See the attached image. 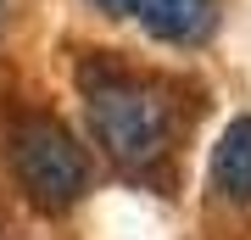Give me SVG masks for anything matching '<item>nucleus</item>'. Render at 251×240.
I'll return each mask as SVG.
<instances>
[{"mask_svg":"<svg viewBox=\"0 0 251 240\" xmlns=\"http://www.w3.org/2000/svg\"><path fill=\"white\" fill-rule=\"evenodd\" d=\"M212 190L224 201H251V117H234L212 151Z\"/></svg>","mask_w":251,"mask_h":240,"instance_id":"4","label":"nucleus"},{"mask_svg":"<svg viewBox=\"0 0 251 240\" xmlns=\"http://www.w3.org/2000/svg\"><path fill=\"white\" fill-rule=\"evenodd\" d=\"M78 101H84L95 145L117 168L151 173V168H162L173 157L184 107H179V89L162 79V73L128 67L117 56L95 51V56L78 62Z\"/></svg>","mask_w":251,"mask_h":240,"instance_id":"1","label":"nucleus"},{"mask_svg":"<svg viewBox=\"0 0 251 240\" xmlns=\"http://www.w3.org/2000/svg\"><path fill=\"white\" fill-rule=\"evenodd\" d=\"M112 17H134L162 45H206L218 28V0H90Z\"/></svg>","mask_w":251,"mask_h":240,"instance_id":"3","label":"nucleus"},{"mask_svg":"<svg viewBox=\"0 0 251 240\" xmlns=\"http://www.w3.org/2000/svg\"><path fill=\"white\" fill-rule=\"evenodd\" d=\"M11 173H17L23 196L34 207H45V213H62L73 207L90 190V151L78 145V134L67 123H56L45 112H28L11 123Z\"/></svg>","mask_w":251,"mask_h":240,"instance_id":"2","label":"nucleus"}]
</instances>
